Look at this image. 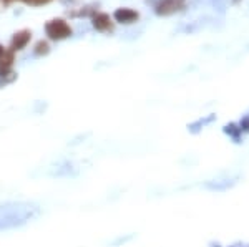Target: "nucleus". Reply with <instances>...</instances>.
<instances>
[{"mask_svg":"<svg viewBox=\"0 0 249 247\" xmlns=\"http://www.w3.org/2000/svg\"><path fill=\"white\" fill-rule=\"evenodd\" d=\"M27 3H35V5H40V3H47L50 0H25Z\"/></svg>","mask_w":249,"mask_h":247,"instance_id":"nucleus-9","label":"nucleus"},{"mask_svg":"<svg viewBox=\"0 0 249 247\" xmlns=\"http://www.w3.org/2000/svg\"><path fill=\"white\" fill-rule=\"evenodd\" d=\"M113 17L116 22H120V23H135L136 20L140 18V14L131 9H118V10H115Z\"/></svg>","mask_w":249,"mask_h":247,"instance_id":"nucleus-4","label":"nucleus"},{"mask_svg":"<svg viewBox=\"0 0 249 247\" xmlns=\"http://www.w3.org/2000/svg\"><path fill=\"white\" fill-rule=\"evenodd\" d=\"M48 53V43L47 42H38L35 47V55H45Z\"/></svg>","mask_w":249,"mask_h":247,"instance_id":"nucleus-8","label":"nucleus"},{"mask_svg":"<svg viewBox=\"0 0 249 247\" xmlns=\"http://www.w3.org/2000/svg\"><path fill=\"white\" fill-rule=\"evenodd\" d=\"M14 65V51H5L0 57V70H7Z\"/></svg>","mask_w":249,"mask_h":247,"instance_id":"nucleus-6","label":"nucleus"},{"mask_svg":"<svg viewBox=\"0 0 249 247\" xmlns=\"http://www.w3.org/2000/svg\"><path fill=\"white\" fill-rule=\"evenodd\" d=\"M93 27L100 32H105L111 29V20L107 14H96L93 17Z\"/></svg>","mask_w":249,"mask_h":247,"instance_id":"nucleus-5","label":"nucleus"},{"mask_svg":"<svg viewBox=\"0 0 249 247\" xmlns=\"http://www.w3.org/2000/svg\"><path fill=\"white\" fill-rule=\"evenodd\" d=\"M14 80H15V73L10 68L0 70V86H5L7 83L14 82Z\"/></svg>","mask_w":249,"mask_h":247,"instance_id":"nucleus-7","label":"nucleus"},{"mask_svg":"<svg viewBox=\"0 0 249 247\" xmlns=\"http://www.w3.org/2000/svg\"><path fill=\"white\" fill-rule=\"evenodd\" d=\"M3 2H5V3H10V2H12V0H3Z\"/></svg>","mask_w":249,"mask_h":247,"instance_id":"nucleus-11","label":"nucleus"},{"mask_svg":"<svg viewBox=\"0 0 249 247\" xmlns=\"http://www.w3.org/2000/svg\"><path fill=\"white\" fill-rule=\"evenodd\" d=\"M5 51H7V50H5V49H3V47H2V45H0V57H2V55H3V53H5Z\"/></svg>","mask_w":249,"mask_h":247,"instance_id":"nucleus-10","label":"nucleus"},{"mask_svg":"<svg viewBox=\"0 0 249 247\" xmlns=\"http://www.w3.org/2000/svg\"><path fill=\"white\" fill-rule=\"evenodd\" d=\"M45 32H47L48 38H52V40H65L68 37H71V33H73L71 27L62 18H55V20L47 22Z\"/></svg>","mask_w":249,"mask_h":247,"instance_id":"nucleus-1","label":"nucleus"},{"mask_svg":"<svg viewBox=\"0 0 249 247\" xmlns=\"http://www.w3.org/2000/svg\"><path fill=\"white\" fill-rule=\"evenodd\" d=\"M30 38H32V33L29 30H22V32H18V33H15L10 42V51L23 50L27 47V43L30 42Z\"/></svg>","mask_w":249,"mask_h":247,"instance_id":"nucleus-3","label":"nucleus"},{"mask_svg":"<svg viewBox=\"0 0 249 247\" xmlns=\"http://www.w3.org/2000/svg\"><path fill=\"white\" fill-rule=\"evenodd\" d=\"M184 5H186V0H160L156 3L155 10L158 15H171L183 10Z\"/></svg>","mask_w":249,"mask_h":247,"instance_id":"nucleus-2","label":"nucleus"}]
</instances>
